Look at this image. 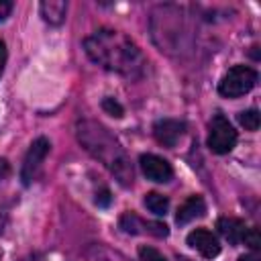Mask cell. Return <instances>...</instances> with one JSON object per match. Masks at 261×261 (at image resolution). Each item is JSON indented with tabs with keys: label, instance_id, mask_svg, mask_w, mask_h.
Here are the masks:
<instances>
[{
	"label": "cell",
	"instance_id": "6da1fadb",
	"mask_svg": "<svg viewBox=\"0 0 261 261\" xmlns=\"http://www.w3.org/2000/svg\"><path fill=\"white\" fill-rule=\"evenodd\" d=\"M84 49L94 63L128 80H139L147 73V57L143 55L139 45L120 31H94L84 39Z\"/></svg>",
	"mask_w": 261,
	"mask_h": 261
},
{
	"label": "cell",
	"instance_id": "7a4b0ae2",
	"mask_svg": "<svg viewBox=\"0 0 261 261\" xmlns=\"http://www.w3.org/2000/svg\"><path fill=\"white\" fill-rule=\"evenodd\" d=\"M77 133V141L82 143V147L94 157L98 159L114 177L120 186H133L135 181V171H133V163L126 155V151L122 149V145L116 141V137L100 122L96 120H80L75 126Z\"/></svg>",
	"mask_w": 261,
	"mask_h": 261
},
{
	"label": "cell",
	"instance_id": "3957f363",
	"mask_svg": "<svg viewBox=\"0 0 261 261\" xmlns=\"http://www.w3.org/2000/svg\"><path fill=\"white\" fill-rule=\"evenodd\" d=\"M259 73L249 65H234L230 67L222 80L218 82V94L224 98H239L251 92L257 86Z\"/></svg>",
	"mask_w": 261,
	"mask_h": 261
},
{
	"label": "cell",
	"instance_id": "277c9868",
	"mask_svg": "<svg viewBox=\"0 0 261 261\" xmlns=\"http://www.w3.org/2000/svg\"><path fill=\"white\" fill-rule=\"evenodd\" d=\"M208 149L212 153L224 155L228 151L234 149L237 145V130L234 126L228 122V118L224 114H214L210 124H208Z\"/></svg>",
	"mask_w": 261,
	"mask_h": 261
},
{
	"label": "cell",
	"instance_id": "5b68a950",
	"mask_svg": "<svg viewBox=\"0 0 261 261\" xmlns=\"http://www.w3.org/2000/svg\"><path fill=\"white\" fill-rule=\"evenodd\" d=\"M51 149V143L47 137H39L31 143L27 155H24V161H22V167H20V179H22V186H31L39 173H41V167H43V161L47 157Z\"/></svg>",
	"mask_w": 261,
	"mask_h": 261
},
{
	"label": "cell",
	"instance_id": "8992f818",
	"mask_svg": "<svg viewBox=\"0 0 261 261\" xmlns=\"http://www.w3.org/2000/svg\"><path fill=\"white\" fill-rule=\"evenodd\" d=\"M118 224L128 234H151V237H157V239H165L169 234L167 224L157 222V220H145V218L137 216L135 212H124L120 216Z\"/></svg>",
	"mask_w": 261,
	"mask_h": 261
},
{
	"label": "cell",
	"instance_id": "52a82bcc",
	"mask_svg": "<svg viewBox=\"0 0 261 261\" xmlns=\"http://www.w3.org/2000/svg\"><path fill=\"white\" fill-rule=\"evenodd\" d=\"M186 133V122L177 120V118H159L153 124V137L157 139L159 145L171 149L177 145V141L184 137Z\"/></svg>",
	"mask_w": 261,
	"mask_h": 261
},
{
	"label": "cell",
	"instance_id": "ba28073f",
	"mask_svg": "<svg viewBox=\"0 0 261 261\" xmlns=\"http://www.w3.org/2000/svg\"><path fill=\"white\" fill-rule=\"evenodd\" d=\"M139 165H141L143 173L147 175V179L157 181V184H165L173 175V169H171L169 161L159 157V155H153V153H143L139 157Z\"/></svg>",
	"mask_w": 261,
	"mask_h": 261
},
{
	"label": "cell",
	"instance_id": "9c48e42d",
	"mask_svg": "<svg viewBox=\"0 0 261 261\" xmlns=\"http://www.w3.org/2000/svg\"><path fill=\"white\" fill-rule=\"evenodd\" d=\"M188 245L192 247V249H196L204 259H214V257H218V253H220V243H218V239L210 232V230H206V228H194L190 234H188Z\"/></svg>",
	"mask_w": 261,
	"mask_h": 261
},
{
	"label": "cell",
	"instance_id": "30bf717a",
	"mask_svg": "<svg viewBox=\"0 0 261 261\" xmlns=\"http://www.w3.org/2000/svg\"><path fill=\"white\" fill-rule=\"evenodd\" d=\"M206 214V202L202 196H190L179 208H177V214H175V222L179 226L192 222L194 218H200Z\"/></svg>",
	"mask_w": 261,
	"mask_h": 261
},
{
	"label": "cell",
	"instance_id": "8fae6325",
	"mask_svg": "<svg viewBox=\"0 0 261 261\" xmlns=\"http://www.w3.org/2000/svg\"><path fill=\"white\" fill-rule=\"evenodd\" d=\"M216 228L218 232L230 243V245H239L243 243V237H245V222L241 218H234V216H222L216 220Z\"/></svg>",
	"mask_w": 261,
	"mask_h": 261
},
{
	"label": "cell",
	"instance_id": "7c38bea8",
	"mask_svg": "<svg viewBox=\"0 0 261 261\" xmlns=\"http://www.w3.org/2000/svg\"><path fill=\"white\" fill-rule=\"evenodd\" d=\"M39 8H41V16L53 27H59L65 20V12H67L65 0H43Z\"/></svg>",
	"mask_w": 261,
	"mask_h": 261
},
{
	"label": "cell",
	"instance_id": "4fadbf2b",
	"mask_svg": "<svg viewBox=\"0 0 261 261\" xmlns=\"http://www.w3.org/2000/svg\"><path fill=\"white\" fill-rule=\"evenodd\" d=\"M145 206L153 212V214H157V216H165L167 214V208H169V200H167V196H163V194H159V192H149V194H145Z\"/></svg>",
	"mask_w": 261,
	"mask_h": 261
},
{
	"label": "cell",
	"instance_id": "5bb4252c",
	"mask_svg": "<svg viewBox=\"0 0 261 261\" xmlns=\"http://www.w3.org/2000/svg\"><path fill=\"white\" fill-rule=\"evenodd\" d=\"M237 120L241 122V126H245L247 130H257L259 124H261V116H259V110L255 108H249V110H243L237 114Z\"/></svg>",
	"mask_w": 261,
	"mask_h": 261
},
{
	"label": "cell",
	"instance_id": "9a60e30c",
	"mask_svg": "<svg viewBox=\"0 0 261 261\" xmlns=\"http://www.w3.org/2000/svg\"><path fill=\"white\" fill-rule=\"evenodd\" d=\"M243 243L249 245L253 251H259L261 249V232L257 226H251L245 230V237H243Z\"/></svg>",
	"mask_w": 261,
	"mask_h": 261
},
{
	"label": "cell",
	"instance_id": "2e32d148",
	"mask_svg": "<svg viewBox=\"0 0 261 261\" xmlns=\"http://www.w3.org/2000/svg\"><path fill=\"white\" fill-rule=\"evenodd\" d=\"M139 259H141V261H167L157 249H153V247H149V245L139 247Z\"/></svg>",
	"mask_w": 261,
	"mask_h": 261
},
{
	"label": "cell",
	"instance_id": "e0dca14e",
	"mask_svg": "<svg viewBox=\"0 0 261 261\" xmlns=\"http://www.w3.org/2000/svg\"><path fill=\"white\" fill-rule=\"evenodd\" d=\"M102 108H104L110 116H114V118H120V116L124 114V108H122L120 102H116L114 98H104V100H102Z\"/></svg>",
	"mask_w": 261,
	"mask_h": 261
},
{
	"label": "cell",
	"instance_id": "ac0fdd59",
	"mask_svg": "<svg viewBox=\"0 0 261 261\" xmlns=\"http://www.w3.org/2000/svg\"><path fill=\"white\" fill-rule=\"evenodd\" d=\"M110 202H112V196H110V192H108L106 188H102L100 192H96V204H98L100 208L110 206Z\"/></svg>",
	"mask_w": 261,
	"mask_h": 261
},
{
	"label": "cell",
	"instance_id": "d6986e66",
	"mask_svg": "<svg viewBox=\"0 0 261 261\" xmlns=\"http://www.w3.org/2000/svg\"><path fill=\"white\" fill-rule=\"evenodd\" d=\"M12 8H14L12 2H8V0H0V20H4V18L12 12Z\"/></svg>",
	"mask_w": 261,
	"mask_h": 261
},
{
	"label": "cell",
	"instance_id": "ffe728a7",
	"mask_svg": "<svg viewBox=\"0 0 261 261\" xmlns=\"http://www.w3.org/2000/svg\"><path fill=\"white\" fill-rule=\"evenodd\" d=\"M6 59H8V51H6V43L0 39V77L4 73V65H6Z\"/></svg>",
	"mask_w": 261,
	"mask_h": 261
},
{
	"label": "cell",
	"instance_id": "44dd1931",
	"mask_svg": "<svg viewBox=\"0 0 261 261\" xmlns=\"http://www.w3.org/2000/svg\"><path fill=\"white\" fill-rule=\"evenodd\" d=\"M8 173H10V163H8L4 157H0V181H2Z\"/></svg>",
	"mask_w": 261,
	"mask_h": 261
},
{
	"label": "cell",
	"instance_id": "7402d4cb",
	"mask_svg": "<svg viewBox=\"0 0 261 261\" xmlns=\"http://www.w3.org/2000/svg\"><path fill=\"white\" fill-rule=\"evenodd\" d=\"M239 261H261V255H259L257 251H251V253H247V255H241Z\"/></svg>",
	"mask_w": 261,
	"mask_h": 261
},
{
	"label": "cell",
	"instance_id": "603a6c76",
	"mask_svg": "<svg viewBox=\"0 0 261 261\" xmlns=\"http://www.w3.org/2000/svg\"><path fill=\"white\" fill-rule=\"evenodd\" d=\"M4 226H6V210L0 206V232L4 230Z\"/></svg>",
	"mask_w": 261,
	"mask_h": 261
},
{
	"label": "cell",
	"instance_id": "cb8c5ba5",
	"mask_svg": "<svg viewBox=\"0 0 261 261\" xmlns=\"http://www.w3.org/2000/svg\"><path fill=\"white\" fill-rule=\"evenodd\" d=\"M177 261H192V259H188V257H179V255H177Z\"/></svg>",
	"mask_w": 261,
	"mask_h": 261
}]
</instances>
